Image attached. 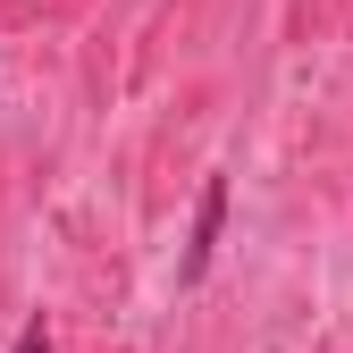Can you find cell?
<instances>
[{
	"instance_id": "1",
	"label": "cell",
	"mask_w": 353,
	"mask_h": 353,
	"mask_svg": "<svg viewBox=\"0 0 353 353\" xmlns=\"http://www.w3.org/2000/svg\"><path fill=\"white\" fill-rule=\"evenodd\" d=\"M219 228H228V176H202V202H194V236H185V261H176V286H202V278H210Z\"/></svg>"
},
{
	"instance_id": "2",
	"label": "cell",
	"mask_w": 353,
	"mask_h": 353,
	"mask_svg": "<svg viewBox=\"0 0 353 353\" xmlns=\"http://www.w3.org/2000/svg\"><path fill=\"white\" fill-rule=\"evenodd\" d=\"M17 353H59V345H51V328H42V320H34V328L17 336Z\"/></svg>"
}]
</instances>
